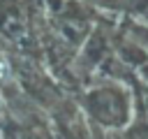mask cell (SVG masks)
Listing matches in <instances>:
<instances>
[{"mask_svg":"<svg viewBox=\"0 0 148 139\" xmlns=\"http://www.w3.org/2000/svg\"><path fill=\"white\" fill-rule=\"evenodd\" d=\"M7 76H9V67L5 60H0V81H7Z\"/></svg>","mask_w":148,"mask_h":139,"instance_id":"1","label":"cell"}]
</instances>
